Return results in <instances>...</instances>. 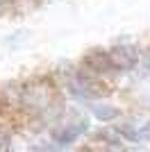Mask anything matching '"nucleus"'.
Instances as JSON below:
<instances>
[{
  "label": "nucleus",
  "mask_w": 150,
  "mask_h": 152,
  "mask_svg": "<svg viewBox=\"0 0 150 152\" xmlns=\"http://www.w3.org/2000/svg\"><path fill=\"white\" fill-rule=\"evenodd\" d=\"M109 59H112L114 66H118L123 70H130L139 64V50L134 45H116L112 50V55H109Z\"/></svg>",
  "instance_id": "obj_1"
},
{
  "label": "nucleus",
  "mask_w": 150,
  "mask_h": 152,
  "mask_svg": "<svg viewBox=\"0 0 150 152\" xmlns=\"http://www.w3.org/2000/svg\"><path fill=\"white\" fill-rule=\"evenodd\" d=\"M87 64H89L93 70H98V73H107V70L114 68V64H112V59H109V55H105V52H100V50L89 52Z\"/></svg>",
  "instance_id": "obj_2"
},
{
  "label": "nucleus",
  "mask_w": 150,
  "mask_h": 152,
  "mask_svg": "<svg viewBox=\"0 0 150 152\" xmlns=\"http://www.w3.org/2000/svg\"><path fill=\"white\" fill-rule=\"evenodd\" d=\"M91 114L98 121H114L118 116V109L112 107V104H91Z\"/></svg>",
  "instance_id": "obj_3"
},
{
  "label": "nucleus",
  "mask_w": 150,
  "mask_h": 152,
  "mask_svg": "<svg viewBox=\"0 0 150 152\" xmlns=\"http://www.w3.org/2000/svg\"><path fill=\"white\" fill-rule=\"evenodd\" d=\"M52 139H55L57 143H62V145H68V143H73V141L77 139V127H66V129H59V132L52 134Z\"/></svg>",
  "instance_id": "obj_4"
},
{
  "label": "nucleus",
  "mask_w": 150,
  "mask_h": 152,
  "mask_svg": "<svg viewBox=\"0 0 150 152\" xmlns=\"http://www.w3.org/2000/svg\"><path fill=\"white\" fill-rule=\"evenodd\" d=\"M116 132H118L123 139H127V141H141L139 129H134L132 125H118V127H116Z\"/></svg>",
  "instance_id": "obj_5"
},
{
  "label": "nucleus",
  "mask_w": 150,
  "mask_h": 152,
  "mask_svg": "<svg viewBox=\"0 0 150 152\" xmlns=\"http://www.w3.org/2000/svg\"><path fill=\"white\" fill-rule=\"evenodd\" d=\"M0 5H2V7H9V5H12V0H0Z\"/></svg>",
  "instance_id": "obj_6"
}]
</instances>
